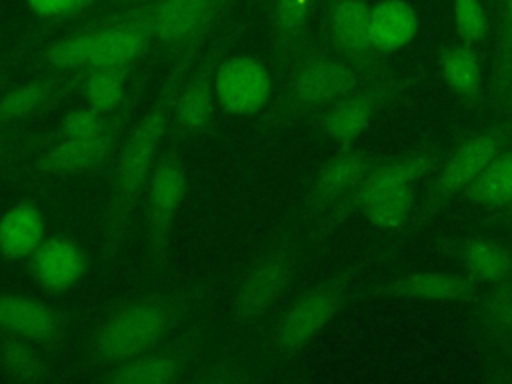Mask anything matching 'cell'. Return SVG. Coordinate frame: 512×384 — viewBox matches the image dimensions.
<instances>
[{
	"label": "cell",
	"mask_w": 512,
	"mask_h": 384,
	"mask_svg": "<svg viewBox=\"0 0 512 384\" xmlns=\"http://www.w3.org/2000/svg\"><path fill=\"white\" fill-rule=\"evenodd\" d=\"M196 46H186L180 50L178 58L174 60L172 68L168 70L154 102L146 110V114L140 118V122L132 128L128 138L124 140L120 160L116 164L114 172V184H112V196L108 204L106 214V226H104V248L102 252L106 258H112L118 252V246L122 244L126 222L132 214L134 204L138 202V196L148 182L152 168L156 164V152L162 142V136L168 128V120L174 108L176 94L184 80L188 78V70L192 64V58L196 54Z\"/></svg>",
	"instance_id": "obj_1"
},
{
	"label": "cell",
	"mask_w": 512,
	"mask_h": 384,
	"mask_svg": "<svg viewBox=\"0 0 512 384\" xmlns=\"http://www.w3.org/2000/svg\"><path fill=\"white\" fill-rule=\"evenodd\" d=\"M186 296H152L124 304L94 334L92 350L102 362L118 364L148 352L178 322Z\"/></svg>",
	"instance_id": "obj_2"
},
{
	"label": "cell",
	"mask_w": 512,
	"mask_h": 384,
	"mask_svg": "<svg viewBox=\"0 0 512 384\" xmlns=\"http://www.w3.org/2000/svg\"><path fill=\"white\" fill-rule=\"evenodd\" d=\"M296 260L294 238H280L254 258L236 290L234 316L238 322H254L278 302L292 280Z\"/></svg>",
	"instance_id": "obj_3"
},
{
	"label": "cell",
	"mask_w": 512,
	"mask_h": 384,
	"mask_svg": "<svg viewBox=\"0 0 512 384\" xmlns=\"http://www.w3.org/2000/svg\"><path fill=\"white\" fill-rule=\"evenodd\" d=\"M350 286V274H334L306 290L284 314L274 332V350L292 356L304 348L340 310Z\"/></svg>",
	"instance_id": "obj_4"
},
{
	"label": "cell",
	"mask_w": 512,
	"mask_h": 384,
	"mask_svg": "<svg viewBox=\"0 0 512 384\" xmlns=\"http://www.w3.org/2000/svg\"><path fill=\"white\" fill-rule=\"evenodd\" d=\"M362 70L348 60H338L324 54H310L292 72L284 106L290 114L314 110L354 92L360 84Z\"/></svg>",
	"instance_id": "obj_5"
},
{
	"label": "cell",
	"mask_w": 512,
	"mask_h": 384,
	"mask_svg": "<svg viewBox=\"0 0 512 384\" xmlns=\"http://www.w3.org/2000/svg\"><path fill=\"white\" fill-rule=\"evenodd\" d=\"M186 194V172L180 160L164 152L148 178L146 210V254L156 268L164 266L172 224Z\"/></svg>",
	"instance_id": "obj_6"
},
{
	"label": "cell",
	"mask_w": 512,
	"mask_h": 384,
	"mask_svg": "<svg viewBox=\"0 0 512 384\" xmlns=\"http://www.w3.org/2000/svg\"><path fill=\"white\" fill-rule=\"evenodd\" d=\"M230 0H156L138 10L148 18L152 38L176 48L198 44Z\"/></svg>",
	"instance_id": "obj_7"
},
{
	"label": "cell",
	"mask_w": 512,
	"mask_h": 384,
	"mask_svg": "<svg viewBox=\"0 0 512 384\" xmlns=\"http://www.w3.org/2000/svg\"><path fill=\"white\" fill-rule=\"evenodd\" d=\"M218 104L232 116H254L270 100V70L252 56H230L214 70Z\"/></svg>",
	"instance_id": "obj_8"
},
{
	"label": "cell",
	"mask_w": 512,
	"mask_h": 384,
	"mask_svg": "<svg viewBox=\"0 0 512 384\" xmlns=\"http://www.w3.org/2000/svg\"><path fill=\"white\" fill-rule=\"evenodd\" d=\"M506 132L504 128H494L482 132L470 140H466L444 164L438 174L434 186L430 188V196L426 202V212L434 210L454 194L462 192L500 152L504 144Z\"/></svg>",
	"instance_id": "obj_9"
},
{
	"label": "cell",
	"mask_w": 512,
	"mask_h": 384,
	"mask_svg": "<svg viewBox=\"0 0 512 384\" xmlns=\"http://www.w3.org/2000/svg\"><path fill=\"white\" fill-rule=\"evenodd\" d=\"M376 166L374 158L360 150H344L330 158L314 178L306 200L308 216H320L342 202Z\"/></svg>",
	"instance_id": "obj_10"
},
{
	"label": "cell",
	"mask_w": 512,
	"mask_h": 384,
	"mask_svg": "<svg viewBox=\"0 0 512 384\" xmlns=\"http://www.w3.org/2000/svg\"><path fill=\"white\" fill-rule=\"evenodd\" d=\"M368 10L366 0H324L332 44L364 74L370 72L374 52L368 42Z\"/></svg>",
	"instance_id": "obj_11"
},
{
	"label": "cell",
	"mask_w": 512,
	"mask_h": 384,
	"mask_svg": "<svg viewBox=\"0 0 512 384\" xmlns=\"http://www.w3.org/2000/svg\"><path fill=\"white\" fill-rule=\"evenodd\" d=\"M34 280L52 294L70 290L86 272V258L68 238H46L30 256Z\"/></svg>",
	"instance_id": "obj_12"
},
{
	"label": "cell",
	"mask_w": 512,
	"mask_h": 384,
	"mask_svg": "<svg viewBox=\"0 0 512 384\" xmlns=\"http://www.w3.org/2000/svg\"><path fill=\"white\" fill-rule=\"evenodd\" d=\"M58 314L44 302L20 294H0V328L30 342H52L58 334Z\"/></svg>",
	"instance_id": "obj_13"
},
{
	"label": "cell",
	"mask_w": 512,
	"mask_h": 384,
	"mask_svg": "<svg viewBox=\"0 0 512 384\" xmlns=\"http://www.w3.org/2000/svg\"><path fill=\"white\" fill-rule=\"evenodd\" d=\"M418 32V14L406 0H378L368 10V42L374 52H396Z\"/></svg>",
	"instance_id": "obj_14"
},
{
	"label": "cell",
	"mask_w": 512,
	"mask_h": 384,
	"mask_svg": "<svg viewBox=\"0 0 512 384\" xmlns=\"http://www.w3.org/2000/svg\"><path fill=\"white\" fill-rule=\"evenodd\" d=\"M390 88L382 82L380 88L372 86L370 92L362 94H348L326 110L322 118L324 132L338 144L350 146L370 124L378 102L382 96H388Z\"/></svg>",
	"instance_id": "obj_15"
},
{
	"label": "cell",
	"mask_w": 512,
	"mask_h": 384,
	"mask_svg": "<svg viewBox=\"0 0 512 384\" xmlns=\"http://www.w3.org/2000/svg\"><path fill=\"white\" fill-rule=\"evenodd\" d=\"M414 208L412 184H402L394 188H384L370 192L360 198H350L334 208V216H346L350 212H362L368 222L382 230L402 228Z\"/></svg>",
	"instance_id": "obj_16"
},
{
	"label": "cell",
	"mask_w": 512,
	"mask_h": 384,
	"mask_svg": "<svg viewBox=\"0 0 512 384\" xmlns=\"http://www.w3.org/2000/svg\"><path fill=\"white\" fill-rule=\"evenodd\" d=\"M116 140V124L110 126L104 134L84 140H68L64 138L58 144H52L40 158L38 168L50 174H68L82 172L98 166L114 148Z\"/></svg>",
	"instance_id": "obj_17"
},
{
	"label": "cell",
	"mask_w": 512,
	"mask_h": 384,
	"mask_svg": "<svg viewBox=\"0 0 512 384\" xmlns=\"http://www.w3.org/2000/svg\"><path fill=\"white\" fill-rule=\"evenodd\" d=\"M214 74H212V56H208L196 74L188 76L180 86L172 114L180 128L188 132H200L206 128L214 108Z\"/></svg>",
	"instance_id": "obj_18"
},
{
	"label": "cell",
	"mask_w": 512,
	"mask_h": 384,
	"mask_svg": "<svg viewBox=\"0 0 512 384\" xmlns=\"http://www.w3.org/2000/svg\"><path fill=\"white\" fill-rule=\"evenodd\" d=\"M44 240V218L34 204L20 202L0 218V254L4 258H30Z\"/></svg>",
	"instance_id": "obj_19"
},
{
	"label": "cell",
	"mask_w": 512,
	"mask_h": 384,
	"mask_svg": "<svg viewBox=\"0 0 512 384\" xmlns=\"http://www.w3.org/2000/svg\"><path fill=\"white\" fill-rule=\"evenodd\" d=\"M316 0H270V20L276 52L282 58L300 56L308 42Z\"/></svg>",
	"instance_id": "obj_20"
},
{
	"label": "cell",
	"mask_w": 512,
	"mask_h": 384,
	"mask_svg": "<svg viewBox=\"0 0 512 384\" xmlns=\"http://www.w3.org/2000/svg\"><path fill=\"white\" fill-rule=\"evenodd\" d=\"M388 296L424 298V300H466L474 294V284L448 272H412L378 290Z\"/></svg>",
	"instance_id": "obj_21"
},
{
	"label": "cell",
	"mask_w": 512,
	"mask_h": 384,
	"mask_svg": "<svg viewBox=\"0 0 512 384\" xmlns=\"http://www.w3.org/2000/svg\"><path fill=\"white\" fill-rule=\"evenodd\" d=\"M184 354H140L114 364L102 380L112 384H168L182 376L186 368Z\"/></svg>",
	"instance_id": "obj_22"
},
{
	"label": "cell",
	"mask_w": 512,
	"mask_h": 384,
	"mask_svg": "<svg viewBox=\"0 0 512 384\" xmlns=\"http://www.w3.org/2000/svg\"><path fill=\"white\" fill-rule=\"evenodd\" d=\"M464 194L480 206L500 208L512 204V152L498 154L466 188Z\"/></svg>",
	"instance_id": "obj_23"
},
{
	"label": "cell",
	"mask_w": 512,
	"mask_h": 384,
	"mask_svg": "<svg viewBox=\"0 0 512 384\" xmlns=\"http://www.w3.org/2000/svg\"><path fill=\"white\" fill-rule=\"evenodd\" d=\"M480 332L496 346L512 348V278L492 288L478 308Z\"/></svg>",
	"instance_id": "obj_24"
},
{
	"label": "cell",
	"mask_w": 512,
	"mask_h": 384,
	"mask_svg": "<svg viewBox=\"0 0 512 384\" xmlns=\"http://www.w3.org/2000/svg\"><path fill=\"white\" fill-rule=\"evenodd\" d=\"M128 66L88 68L82 80V96L86 104L102 114H112L124 100V82Z\"/></svg>",
	"instance_id": "obj_25"
},
{
	"label": "cell",
	"mask_w": 512,
	"mask_h": 384,
	"mask_svg": "<svg viewBox=\"0 0 512 384\" xmlns=\"http://www.w3.org/2000/svg\"><path fill=\"white\" fill-rule=\"evenodd\" d=\"M444 82L462 100H474L480 90V60L468 46H454L440 56Z\"/></svg>",
	"instance_id": "obj_26"
},
{
	"label": "cell",
	"mask_w": 512,
	"mask_h": 384,
	"mask_svg": "<svg viewBox=\"0 0 512 384\" xmlns=\"http://www.w3.org/2000/svg\"><path fill=\"white\" fill-rule=\"evenodd\" d=\"M0 364L10 378L20 382H40L48 374L46 362L32 348L30 340L10 332L0 340Z\"/></svg>",
	"instance_id": "obj_27"
},
{
	"label": "cell",
	"mask_w": 512,
	"mask_h": 384,
	"mask_svg": "<svg viewBox=\"0 0 512 384\" xmlns=\"http://www.w3.org/2000/svg\"><path fill=\"white\" fill-rule=\"evenodd\" d=\"M462 260L468 272L488 282H500L512 274L510 252L492 240H470L462 250Z\"/></svg>",
	"instance_id": "obj_28"
},
{
	"label": "cell",
	"mask_w": 512,
	"mask_h": 384,
	"mask_svg": "<svg viewBox=\"0 0 512 384\" xmlns=\"http://www.w3.org/2000/svg\"><path fill=\"white\" fill-rule=\"evenodd\" d=\"M98 36H100V26L70 34V36L54 42L48 48L46 58L58 70L88 68L92 54L96 50V44H98Z\"/></svg>",
	"instance_id": "obj_29"
},
{
	"label": "cell",
	"mask_w": 512,
	"mask_h": 384,
	"mask_svg": "<svg viewBox=\"0 0 512 384\" xmlns=\"http://www.w3.org/2000/svg\"><path fill=\"white\" fill-rule=\"evenodd\" d=\"M52 94L54 84L50 80H32L10 90L0 98V122L18 120L36 112Z\"/></svg>",
	"instance_id": "obj_30"
},
{
	"label": "cell",
	"mask_w": 512,
	"mask_h": 384,
	"mask_svg": "<svg viewBox=\"0 0 512 384\" xmlns=\"http://www.w3.org/2000/svg\"><path fill=\"white\" fill-rule=\"evenodd\" d=\"M110 126H114V122L108 120V114H102L86 106V108L70 110L60 124V132L68 140H84V138H94L104 134Z\"/></svg>",
	"instance_id": "obj_31"
},
{
	"label": "cell",
	"mask_w": 512,
	"mask_h": 384,
	"mask_svg": "<svg viewBox=\"0 0 512 384\" xmlns=\"http://www.w3.org/2000/svg\"><path fill=\"white\" fill-rule=\"evenodd\" d=\"M454 22L460 38L468 44L480 42L488 34V16L480 0H454Z\"/></svg>",
	"instance_id": "obj_32"
},
{
	"label": "cell",
	"mask_w": 512,
	"mask_h": 384,
	"mask_svg": "<svg viewBox=\"0 0 512 384\" xmlns=\"http://www.w3.org/2000/svg\"><path fill=\"white\" fill-rule=\"evenodd\" d=\"M40 18H70L74 0H26Z\"/></svg>",
	"instance_id": "obj_33"
},
{
	"label": "cell",
	"mask_w": 512,
	"mask_h": 384,
	"mask_svg": "<svg viewBox=\"0 0 512 384\" xmlns=\"http://www.w3.org/2000/svg\"><path fill=\"white\" fill-rule=\"evenodd\" d=\"M116 8L122 10H130V8H138V6H144V4H150V2H156V0H110Z\"/></svg>",
	"instance_id": "obj_34"
},
{
	"label": "cell",
	"mask_w": 512,
	"mask_h": 384,
	"mask_svg": "<svg viewBox=\"0 0 512 384\" xmlns=\"http://www.w3.org/2000/svg\"><path fill=\"white\" fill-rule=\"evenodd\" d=\"M94 2H96V0H74V2H72V12H70V16H76V14L84 12V10L90 8Z\"/></svg>",
	"instance_id": "obj_35"
},
{
	"label": "cell",
	"mask_w": 512,
	"mask_h": 384,
	"mask_svg": "<svg viewBox=\"0 0 512 384\" xmlns=\"http://www.w3.org/2000/svg\"><path fill=\"white\" fill-rule=\"evenodd\" d=\"M506 36L512 40V0H506Z\"/></svg>",
	"instance_id": "obj_36"
},
{
	"label": "cell",
	"mask_w": 512,
	"mask_h": 384,
	"mask_svg": "<svg viewBox=\"0 0 512 384\" xmlns=\"http://www.w3.org/2000/svg\"><path fill=\"white\" fill-rule=\"evenodd\" d=\"M510 96H512V70H510Z\"/></svg>",
	"instance_id": "obj_37"
}]
</instances>
